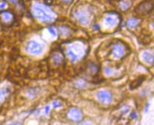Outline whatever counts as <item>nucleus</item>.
<instances>
[{
    "label": "nucleus",
    "mask_w": 154,
    "mask_h": 125,
    "mask_svg": "<svg viewBox=\"0 0 154 125\" xmlns=\"http://www.w3.org/2000/svg\"><path fill=\"white\" fill-rule=\"evenodd\" d=\"M97 97L100 103L105 105L110 103L112 99V94L110 91H100L97 93Z\"/></svg>",
    "instance_id": "nucleus-9"
},
{
    "label": "nucleus",
    "mask_w": 154,
    "mask_h": 125,
    "mask_svg": "<svg viewBox=\"0 0 154 125\" xmlns=\"http://www.w3.org/2000/svg\"><path fill=\"white\" fill-rule=\"evenodd\" d=\"M143 59L147 63L153 64V55L148 52H144L143 54Z\"/></svg>",
    "instance_id": "nucleus-14"
},
{
    "label": "nucleus",
    "mask_w": 154,
    "mask_h": 125,
    "mask_svg": "<svg viewBox=\"0 0 154 125\" xmlns=\"http://www.w3.org/2000/svg\"><path fill=\"white\" fill-rule=\"evenodd\" d=\"M120 21L119 15L116 12H108L104 17L103 23L107 28H112L119 24Z\"/></svg>",
    "instance_id": "nucleus-6"
},
{
    "label": "nucleus",
    "mask_w": 154,
    "mask_h": 125,
    "mask_svg": "<svg viewBox=\"0 0 154 125\" xmlns=\"http://www.w3.org/2000/svg\"><path fill=\"white\" fill-rule=\"evenodd\" d=\"M131 117H132V118H133V117H136V114H135L134 112H133L132 114H131Z\"/></svg>",
    "instance_id": "nucleus-24"
},
{
    "label": "nucleus",
    "mask_w": 154,
    "mask_h": 125,
    "mask_svg": "<svg viewBox=\"0 0 154 125\" xmlns=\"http://www.w3.org/2000/svg\"><path fill=\"white\" fill-rule=\"evenodd\" d=\"M67 54L72 61H79L85 54V46L81 42L72 43L67 47Z\"/></svg>",
    "instance_id": "nucleus-2"
},
{
    "label": "nucleus",
    "mask_w": 154,
    "mask_h": 125,
    "mask_svg": "<svg viewBox=\"0 0 154 125\" xmlns=\"http://www.w3.org/2000/svg\"><path fill=\"white\" fill-rule=\"evenodd\" d=\"M48 31L51 33V35H52L53 36H56V35H57L55 30L52 28H48Z\"/></svg>",
    "instance_id": "nucleus-17"
},
{
    "label": "nucleus",
    "mask_w": 154,
    "mask_h": 125,
    "mask_svg": "<svg viewBox=\"0 0 154 125\" xmlns=\"http://www.w3.org/2000/svg\"><path fill=\"white\" fill-rule=\"evenodd\" d=\"M141 23V19L139 18H130L127 21V26L130 29L136 28Z\"/></svg>",
    "instance_id": "nucleus-11"
},
{
    "label": "nucleus",
    "mask_w": 154,
    "mask_h": 125,
    "mask_svg": "<svg viewBox=\"0 0 154 125\" xmlns=\"http://www.w3.org/2000/svg\"><path fill=\"white\" fill-rule=\"evenodd\" d=\"M9 2H11L13 4H16L18 2V0H9Z\"/></svg>",
    "instance_id": "nucleus-22"
},
{
    "label": "nucleus",
    "mask_w": 154,
    "mask_h": 125,
    "mask_svg": "<svg viewBox=\"0 0 154 125\" xmlns=\"http://www.w3.org/2000/svg\"><path fill=\"white\" fill-rule=\"evenodd\" d=\"M15 21V16L13 13L9 11H0V23L9 26L12 25Z\"/></svg>",
    "instance_id": "nucleus-7"
},
{
    "label": "nucleus",
    "mask_w": 154,
    "mask_h": 125,
    "mask_svg": "<svg viewBox=\"0 0 154 125\" xmlns=\"http://www.w3.org/2000/svg\"><path fill=\"white\" fill-rule=\"evenodd\" d=\"M67 117L72 121H79L82 118V112L78 108L72 107L71 109H69V110L68 111Z\"/></svg>",
    "instance_id": "nucleus-10"
},
{
    "label": "nucleus",
    "mask_w": 154,
    "mask_h": 125,
    "mask_svg": "<svg viewBox=\"0 0 154 125\" xmlns=\"http://www.w3.org/2000/svg\"><path fill=\"white\" fill-rule=\"evenodd\" d=\"M14 125H20V124H14Z\"/></svg>",
    "instance_id": "nucleus-25"
},
{
    "label": "nucleus",
    "mask_w": 154,
    "mask_h": 125,
    "mask_svg": "<svg viewBox=\"0 0 154 125\" xmlns=\"http://www.w3.org/2000/svg\"><path fill=\"white\" fill-rule=\"evenodd\" d=\"M25 50L32 55H39L43 51V47L36 41H30L25 46Z\"/></svg>",
    "instance_id": "nucleus-8"
},
{
    "label": "nucleus",
    "mask_w": 154,
    "mask_h": 125,
    "mask_svg": "<svg viewBox=\"0 0 154 125\" xmlns=\"http://www.w3.org/2000/svg\"><path fill=\"white\" fill-rule=\"evenodd\" d=\"M127 47L122 42L117 41L112 44L111 49V55L117 59H122L127 54Z\"/></svg>",
    "instance_id": "nucleus-3"
},
{
    "label": "nucleus",
    "mask_w": 154,
    "mask_h": 125,
    "mask_svg": "<svg viewBox=\"0 0 154 125\" xmlns=\"http://www.w3.org/2000/svg\"><path fill=\"white\" fill-rule=\"evenodd\" d=\"M32 14L35 18L45 23H52L56 18L54 11L50 7L38 2H35L33 4Z\"/></svg>",
    "instance_id": "nucleus-1"
},
{
    "label": "nucleus",
    "mask_w": 154,
    "mask_h": 125,
    "mask_svg": "<svg viewBox=\"0 0 154 125\" xmlns=\"http://www.w3.org/2000/svg\"><path fill=\"white\" fill-rule=\"evenodd\" d=\"M52 104H53V106H54L55 108H56V107H60L61 105V103H60V102H58V101H54Z\"/></svg>",
    "instance_id": "nucleus-18"
},
{
    "label": "nucleus",
    "mask_w": 154,
    "mask_h": 125,
    "mask_svg": "<svg viewBox=\"0 0 154 125\" xmlns=\"http://www.w3.org/2000/svg\"><path fill=\"white\" fill-rule=\"evenodd\" d=\"M143 77H141V78H139V79H136V80H134V82L131 84V85H130V88H131V89H135V88H136L137 86H139L142 83V82L143 81Z\"/></svg>",
    "instance_id": "nucleus-16"
},
{
    "label": "nucleus",
    "mask_w": 154,
    "mask_h": 125,
    "mask_svg": "<svg viewBox=\"0 0 154 125\" xmlns=\"http://www.w3.org/2000/svg\"><path fill=\"white\" fill-rule=\"evenodd\" d=\"M74 16L76 20L83 25H88L91 21V13L85 8L77 9Z\"/></svg>",
    "instance_id": "nucleus-4"
},
{
    "label": "nucleus",
    "mask_w": 154,
    "mask_h": 125,
    "mask_svg": "<svg viewBox=\"0 0 154 125\" xmlns=\"http://www.w3.org/2000/svg\"><path fill=\"white\" fill-rule=\"evenodd\" d=\"M0 28H1V25H0Z\"/></svg>",
    "instance_id": "nucleus-26"
},
{
    "label": "nucleus",
    "mask_w": 154,
    "mask_h": 125,
    "mask_svg": "<svg viewBox=\"0 0 154 125\" xmlns=\"http://www.w3.org/2000/svg\"><path fill=\"white\" fill-rule=\"evenodd\" d=\"M49 110H50V107H49V106H47L46 108H45V113H46V114H47V113H48V112H49Z\"/></svg>",
    "instance_id": "nucleus-23"
},
{
    "label": "nucleus",
    "mask_w": 154,
    "mask_h": 125,
    "mask_svg": "<svg viewBox=\"0 0 154 125\" xmlns=\"http://www.w3.org/2000/svg\"><path fill=\"white\" fill-rule=\"evenodd\" d=\"M79 125H91V122H90L88 121H83Z\"/></svg>",
    "instance_id": "nucleus-20"
},
{
    "label": "nucleus",
    "mask_w": 154,
    "mask_h": 125,
    "mask_svg": "<svg viewBox=\"0 0 154 125\" xmlns=\"http://www.w3.org/2000/svg\"><path fill=\"white\" fill-rule=\"evenodd\" d=\"M132 4V2L130 0H124V1H122V2H119V8L122 9V11H127L130 8Z\"/></svg>",
    "instance_id": "nucleus-13"
},
{
    "label": "nucleus",
    "mask_w": 154,
    "mask_h": 125,
    "mask_svg": "<svg viewBox=\"0 0 154 125\" xmlns=\"http://www.w3.org/2000/svg\"><path fill=\"white\" fill-rule=\"evenodd\" d=\"M61 2H65V3L69 4V3H72L74 0H61Z\"/></svg>",
    "instance_id": "nucleus-21"
},
{
    "label": "nucleus",
    "mask_w": 154,
    "mask_h": 125,
    "mask_svg": "<svg viewBox=\"0 0 154 125\" xmlns=\"http://www.w3.org/2000/svg\"><path fill=\"white\" fill-rule=\"evenodd\" d=\"M9 93V89L8 88H1L0 89V103L5 100Z\"/></svg>",
    "instance_id": "nucleus-15"
},
{
    "label": "nucleus",
    "mask_w": 154,
    "mask_h": 125,
    "mask_svg": "<svg viewBox=\"0 0 154 125\" xmlns=\"http://www.w3.org/2000/svg\"><path fill=\"white\" fill-rule=\"evenodd\" d=\"M153 9V0H145L137 5L135 11L137 14L145 16L150 14Z\"/></svg>",
    "instance_id": "nucleus-5"
},
{
    "label": "nucleus",
    "mask_w": 154,
    "mask_h": 125,
    "mask_svg": "<svg viewBox=\"0 0 154 125\" xmlns=\"http://www.w3.org/2000/svg\"><path fill=\"white\" fill-rule=\"evenodd\" d=\"M6 6H7V2H4V1L0 3V9H2L5 8Z\"/></svg>",
    "instance_id": "nucleus-19"
},
{
    "label": "nucleus",
    "mask_w": 154,
    "mask_h": 125,
    "mask_svg": "<svg viewBox=\"0 0 154 125\" xmlns=\"http://www.w3.org/2000/svg\"><path fill=\"white\" fill-rule=\"evenodd\" d=\"M52 60L54 65H60L64 61V57L61 54L59 53H55L53 54V56H52Z\"/></svg>",
    "instance_id": "nucleus-12"
}]
</instances>
